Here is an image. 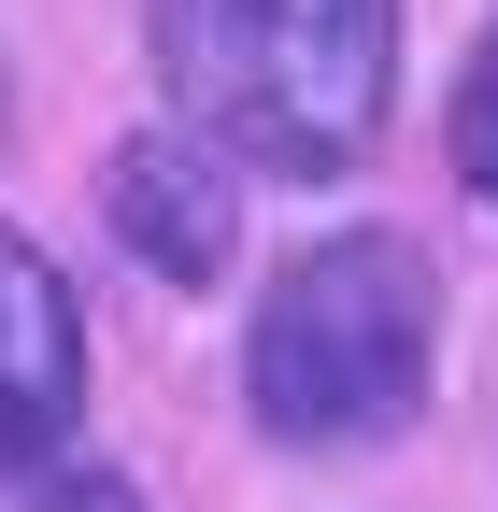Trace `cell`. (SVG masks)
Masks as SVG:
<instances>
[{
	"mask_svg": "<svg viewBox=\"0 0 498 512\" xmlns=\"http://www.w3.org/2000/svg\"><path fill=\"white\" fill-rule=\"evenodd\" d=\"M171 128L228 171H342L399 100V0H157Z\"/></svg>",
	"mask_w": 498,
	"mask_h": 512,
	"instance_id": "obj_1",
	"label": "cell"
},
{
	"mask_svg": "<svg viewBox=\"0 0 498 512\" xmlns=\"http://www.w3.org/2000/svg\"><path fill=\"white\" fill-rule=\"evenodd\" d=\"M442 370V271L413 228H342L314 256H285L257 328H242V399L299 456H370L427 413Z\"/></svg>",
	"mask_w": 498,
	"mask_h": 512,
	"instance_id": "obj_2",
	"label": "cell"
},
{
	"mask_svg": "<svg viewBox=\"0 0 498 512\" xmlns=\"http://www.w3.org/2000/svg\"><path fill=\"white\" fill-rule=\"evenodd\" d=\"M100 214H114V242H129L157 285H228V256H242V185H228L214 143H185V128L114 143Z\"/></svg>",
	"mask_w": 498,
	"mask_h": 512,
	"instance_id": "obj_3",
	"label": "cell"
},
{
	"mask_svg": "<svg viewBox=\"0 0 498 512\" xmlns=\"http://www.w3.org/2000/svg\"><path fill=\"white\" fill-rule=\"evenodd\" d=\"M86 413V313L29 228H0V456H57Z\"/></svg>",
	"mask_w": 498,
	"mask_h": 512,
	"instance_id": "obj_4",
	"label": "cell"
},
{
	"mask_svg": "<svg viewBox=\"0 0 498 512\" xmlns=\"http://www.w3.org/2000/svg\"><path fill=\"white\" fill-rule=\"evenodd\" d=\"M0 512H143V484L86 456H0Z\"/></svg>",
	"mask_w": 498,
	"mask_h": 512,
	"instance_id": "obj_5",
	"label": "cell"
},
{
	"mask_svg": "<svg viewBox=\"0 0 498 512\" xmlns=\"http://www.w3.org/2000/svg\"><path fill=\"white\" fill-rule=\"evenodd\" d=\"M456 171H470V200L498 214V15L470 43V72H456Z\"/></svg>",
	"mask_w": 498,
	"mask_h": 512,
	"instance_id": "obj_6",
	"label": "cell"
}]
</instances>
